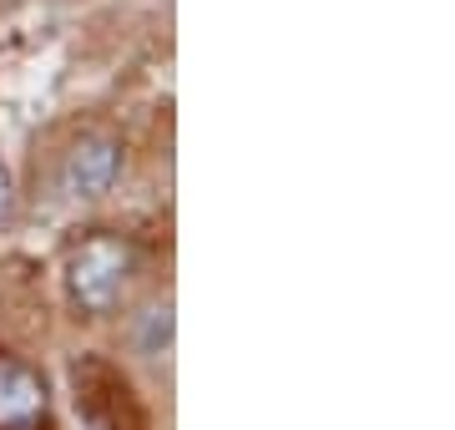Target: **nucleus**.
Wrapping results in <instances>:
<instances>
[{
    "label": "nucleus",
    "mask_w": 455,
    "mask_h": 430,
    "mask_svg": "<svg viewBox=\"0 0 455 430\" xmlns=\"http://www.w3.org/2000/svg\"><path fill=\"white\" fill-rule=\"evenodd\" d=\"M132 274H137V249L122 233H86L66 253V294L92 319L116 315V304L132 289Z\"/></svg>",
    "instance_id": "1"
},
{
    "label": "nucleus",
    "mask_w": 455,
    "mask_h": 430,
    "mask_svg": "<svg viewBox=\"0 0 455 430\" xmlns=\"http://www.w3.org/2000/svg\"><path fill=\"white\" fill-rule=\"evenodd\" d=\"M122 163L127 152L112 132H86L71 142V152L61 157V193L76 203H92V198H107L122 178Z\"/></svg>",
    "instance_id": "2"
},
{
    "label": "nucleus",
    "mask_w": 455,
    "mask_h": 430,
    "mask_svg": "<svg viewBox=\"0 0 455 430\" xmlns=\"http://www.w3.org/2000/svg\"><path fill=\"white\" fill-rule=\"evenodd\" d=\"M51 415V395L41 370L16 354H0V430H41Z\"/></svg>",
    "instance_id": "3"
},
{
    "label": "nucleus",
    "mask_w": 455,
    "mask_h": 430,
    "mask_svg": "<svg viewBox=\"0 0 455 430\" xmlns=\"http://www.w3.org/2000/svg\"><path fill=\"white\" fill-rule=\"evenodd\" d=\"M16 213V182H11V167L0 163V223H11Z\"/></svg>",
    "instance_id": "4"
}]
</instances>
